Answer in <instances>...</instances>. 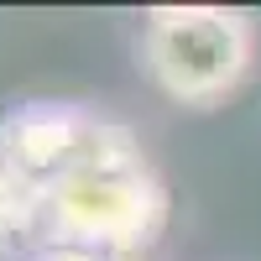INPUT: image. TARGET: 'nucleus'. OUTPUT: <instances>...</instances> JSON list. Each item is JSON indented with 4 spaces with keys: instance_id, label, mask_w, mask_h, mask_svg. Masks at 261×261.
Masks as SVG:
<instances>
[{
    "instance_id": "39448f33",
    "label": "nucleus",
    "mask_w": 261,
    "mask_h": 261,
    "mask_svg": "<svg viewBox=\"0 0 261 261\" xmlns=\"http://www.w3.org/2000/svg\"><path fill=\"white\" fill-rule=\"evenodd\" d=\"M37 261H115V256H105V251H84V246H47Z\"/></svg>"
},
{
    "instance_id": "7ed1b4c3",
    "label": "nucleus",
    "mask_w": 261,
    "mask_h": 261,
    "mask_svg": "<svg viewBox=\"0 0 261 261\" xmlns=\"http://www.w3.org/2000/svg\"><path fill=\"white\" fill-rule=\"evenodd\" d=\"M115 136H120V125L105 115H89L79 105L37 99V105H21L16 115L0 120V167L37 199L47 183H58L79 162H89Z\"/></svg>"
},
{
    "instance_id": "f03ea898",
    "label": "nucleus",
    "mask_w": 261,
    "mask_h": 261,
    "mask_svg": "<svg viewBox=\"0 0 261 261\" xmlns=\"http://www.w3.org/2000/svg\"><path fill=\"white\" fill-rule=\"evenodd\" d=\"M141 58L151 84L178 105H214L241 89L256 58V27L225 6H162L146 16Z\"/></svg>"
},
{
    "instance_id": "f257e3e1",
    "label": "nucleus",
    "mask_w": 261,
    "mask_h": 261,
    "mask_svg": "<svg viewBox=\"0 0 261 261\" xmlns=\"http://www.w3.org/2000/svg\"><path fill=\"white\" fill-rule=\"evenodd\" d=\"M32 220L53 235V246H84V251H141L157 241L167 220V193L157 172L146 167L136 136L120 125L110 146H99L89 162L63 172L32 199Z\"/></svg>"
},
{
    "instance_id": "20e7f679",
    "label": "nucleus",
    "mask_w": 261,
    "mask_h": 261,
    "mask_svg": "<svg viewBox=\"0 0 261 261\" xmlns=\"http://www.w3.org/2000/svg\"><path fill=\"white\" fill-rule=\"evenodd\" d=\"M27 220H32V193L21 188L6 167H0V241H11Z\"/></svg>"
}]
</instances>
